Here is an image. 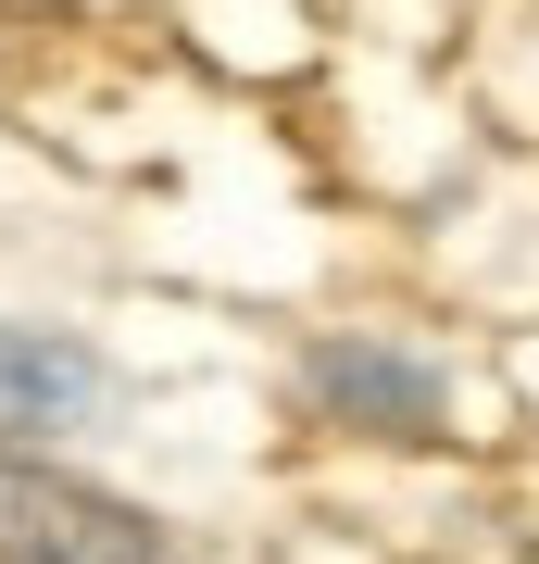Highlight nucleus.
Here are the masks:
<instances>
[{"mask_svg": "<svg viewBox=\"0 0 539 564\" xmlns=\"http://www.w3.org/2000/svg\"><path fill=\"white\" fill-rule=\"evenodd\" d=\"M0 564H163V527L63 464L0 452Z\"/></svg>", "mask_w": 539, "mask_h": 564, "instance_id": "obj_1", "label": "nucleus"}, {"mask_svg": "<svg viewBox=\"0 0 539 564\" xmlns=\"http://www.w3.org/2000/svg\"><path fill=\"white\" fill-rule=\"evenodd\" d=\"M301 377H314V402L339 426H364V440H440V414H452L440 364L401 351V339H326Z\"/></svg>", "mask_w": 539, "mask_h": 564, "instance_id": "obj_2", "label": "nucleus"}, {"mask_svg": "<svg viewBox=\"0 0 539 564\" xmlns=\"http://www.w3.org/2000/svg\"><path fill=\"white\" fill-rule=\"evenodd\" d=\"M100 402V364L51 326H0V440H51Z\"/></svg>", "mask_w": 539, "mask_h": 564, "instance_id": "obj_3", "label": "nucleus"}]
</instances>
